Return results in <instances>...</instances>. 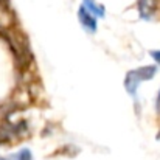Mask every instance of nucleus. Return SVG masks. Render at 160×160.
<instances>
[{"label":"nucleus","mask_w":160,"mask_h":160,"mask_svg":"<svg viewBox=\"0 0 160 160\" xmlns=\"http://www.w3.org/2000/svg\"><path fill=\"white\" fill-rule=\"evenodd\" d=\"M137 76L140 81H146V79H151L156 73V67H142L138 70H135Z\"/></svg>","instance_id":"nucleus-4"},{"label":"nucleus","mask_w":160,"mask_h":160,"mask_svg":"<svg viewBox=\"0 0 160 160\" xmlns=\"http://www.w3.org/2000/svg\"><path fill=\"white\" fill-rule=\"evenodd\" d=\"M157 110L160 112V93H159V97H157Z\"/></svg>","instance_id":"nucleus-8"},{"label":"nucleus","mask_w":160,"mask_h":160,"mask_svg":"<svg viewBox=\"0 0 160 160\" xmlns=\"http://www.w3.org/2000/svg\"><path fill=\"white\" fill-rule=\"evenodd\" d=\"M11 132H12V131H9V129H6V128H2V126H0V145L9 140Z\"/></svg>","instance_id":"nucleus-6"},{"label":"nucleus","mask_w":160,"mask_h":160,"mask_svg":"<svg viewBox=\"0 0 160 160\" xmlns=\"http://www.w3.org/2000/svg\"><path fill=\"white\" fill-rule=\"evenodd\" d=\"M82 2H84V8H86L90 14H95V16H100V17L104 16V8L100 6V5H97L93 0H82Z\"/></svg>","instance_id":"nucleus-3"},{"label":"nucleus","mask_w":160,"mask_h":160,"mask_svg":"<svg viewBox=\"0 0 160 160\" xmlns=\"http://www.w3.org/2000/svg\"><path fill=\"white\" fill-rule=\"evenodd\" d=\"M138 82H140V79H138V76H137L135 70H132V72H129V73L126 75L124 86H126V90H128L131 95H134V93H135V89H137V84H138Z\"/></svg>","instance_id":"nucleus-2"},{"label":"nucleus","mask_w":160,"mask_h":160,"mask_svg":"<svg viewBox=\"0 0 160 160\" xmlns=\"http://www.w3.org/2000/svg\"><path fill=\"white\" fill-rule=\"evenodd\" d=\"M78 17H79L81 25H82L87 31H90V33H95V31H97V20H95L93 14H90L84 6L79 8V11H78Z\"/></svg>","instance_id":"nucleus-1"},{"label":"nucleus","mask_w":160,"mask_h":160,"mask_svg":"<svg viewBox=\"0 0 160 160\" xmlns=\"http://www.w3.org/2000/svg\"><path fill=\"white\" fill-rule=\"evenodd\" d=\"M151 56L156 59L157 64H160V52H151Z\"/></svg>","instance_id":"nucleus-7"},{"label":"nucleus","mask_w":160,"mask_h":160,"mask_svg":"<svg viewBox=\"0 0 160 160\" xmlns=\"http://www.w3.org/2000/svg\"><path fill=\"white\" fill-rule=\"evenodd\" d=\"M0 160H33V157H31V152L28 149H22L20 152L11 156V159H0Z\"/></svg>","instance_id":"nucleus-5"}]
</instances>
